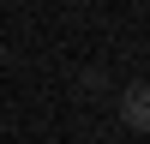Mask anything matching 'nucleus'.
Wrapping results in <instances>:
<instances>
[{
  "mask_svg": "<svg viewBox=\"0 0 150 144\" xmlns=\"http://www.w3.org/2000/svg\"><path fill=\"white\" fill-rule=\"evenodd\" d=\"M120 120L132 132H150V78H138V84L120 90Z\"/></svg>",
  "mask_w": 150,
  "mask_h": 144,
  "instance_id": "1",
  "label": "nucleus"
}]
</instances>
